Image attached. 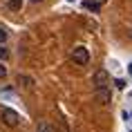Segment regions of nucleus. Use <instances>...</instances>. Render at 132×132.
Masks as SVG:
<instances>
[{
    "instance_id": "1",
    "label": "nucleus",
    "mask_w": 132,
    "mask_h": 132,
    "mask_svg": "<svg viewBox=\"0 0 132 132\" xmlns=\"http://www.w3.org/2000/svg\"><path fill=\"white\" fill-rule=\"evenodd\" d=\"M0 119H2V123L7 125V128H16V125L20 123V114L11 108H2L0 110Z\"/></svg>"
},
{
    "instance_id": "2",
    "label": "nucleus",
    "mask_w": 132,
    "mask_h": 132,
    "mask_svg": "<svg viewBox=\"0 0 132 132\" xmlns=\"http://www.w3.org/2000/svg\"><path fill=\"white\" fill-rule=\"evenodd\" d=\"M72 61L76 63V65H87L90 63V52L85 45H76V47L72 49Z\"/></svg>"
},
{
    "instance_id": "3",
    "label": "nucleus",
    "mask_w": 132,
    "mask_h": 132,
    "mask_svg": "<svg viewBox=\"0 0 132 132\" xmlns=\"http://www.w3.org/2000/svg\"><path fill=\"white\" fill-rule=\"evenodd\" d=\"M92 85H94V90H101V87H108L110 85V74L108 70H96L92 74Z\"/></svg>"
},
{
    "instance_id": "4",
    "label": "nucleus",
    "mask_w": 132,
    "mask_h": 132,
    "mask_svg": "<svg viewBox=\"0 0 132 132\" xmlns=\"http://www.w3.org/2000/svg\"><path fill=\"white\" fill-rule=\"evenodd\" d=\"M94 98H96L101 105H108L112 101V92H110V87H101V90H96L94 92Z\"/></svg>"
},
{
    "instance_id": "5",
    "label": "nucleus",
    "mask_w": 132,
    "mask_h": 132,
    "mask_svg": "<svg viewBox=\"0 0 132 132\" xmlns=\"http://www.w3.org/2000/svg\"><path fill=\"white\" fill-rule=\"evenodd\" d=\"M18 85L20 87H25V90H34V78L31 76H27V74H18Z\"/></svg>"
},
{
    "instance_id": "6",
    "label": "nucleus",
    "mask_w": 132,
    "mask_h": 132,
    "mask_svg": "<svg viewBox=\"0 0 132 132\" xmlns=\"http://www.w3.org/2000/svg\"><path fill=\"white\" fill-rule=\"evenodd\" d=\"M36 132H54V125L47 123V121H38V125H36Z\"/></svg>"
},
{
    "instance_id": "7",
    "label": "nucleus",
    "mask_w": 132,
    "mask_h": 132,
    "mask_svg": "<svg viewBox=\"0 0 132 132\" xmlns=\"http://www.w3.org/2000/svg\"><path fill=\"white\" fill-rule=\"evenodd\" d=\"M7 7L11 9V11H20V7H22V0H7Z\"/></svg>"
},
{
    "instance_id": "8",
    "label": "nucleus",
    "mask_w": 132,
    "mask_h": 132,
    "mask_svg": "<svg viewBox=\"0 0 132 132\" xmlns=\"http://www.w3.org/2000/svg\"><path fill=\"white\" fill-rule=\"evenodd\" d=\"M98 7H101V5L94 2V0H87V2H85V9H90V11H98Z\"/></svg>"
},
{
    "instance_id": "9",
    "label": "nucleus",
    "mask_w": 132,
    "mask_h": 132,
    "mask_svg": "<svg viewBox=\"0 0 132 132\" xmlns=\"http://www.w3.org/2000/svg\"><path fill=\"white\" fill-rule=\"evenodd\" d=\"M5 76H7V67L0 63V78H5Z\"/></svg>"
},
{
    "instance_id": "10",
    "label": "nucleus",
    "mask_w": 132,
    "mask_h": 132,
    "mask_svg": "<svg viewBox=\"0 0 132 132\" xmlns=\"http://www.w3.org/2000/svg\"><path fill=\"white\" fill-rule=\"evenodd\" d=\"M5 40H7V31L0 27V43H5Z\"/></svg>"
},
{
    "instance_id": "11",
    "label": "nucleus",
    "mask_w": 132,
    "mask_h": 132,
    "mask_svg": "<svg viewBox=\"0 0 132 132\" xmlns=\"http://www.w3.org/2000/svg\"><path fill=\"white\" fill-rule=\"evenodd\" d=\"M7 56H9V52L5 47H0V58H7Z\"/></svg>"
},
{
    "instance_id": "12",
    "label": "nucleus",
    "mask_w": 132,
    "mask_h": 132,
    "mask_svg": "<svg viewBox=\"0 0 132 132\" xmlns=\"http://www.w3.org/2000/svg\"><path fill=\"white\" fill-rule=\"evenodd\" d=\"M114 83H117V87H119V90H123V87H125V83H123V81H121V78H117Z\"/></svg>"
},
{
    "instance_id": "13",
    "label": "nucleus",
    "mask_w": 132,
    "mask_h": 132,
    "mask_svg": "<svg viewBox=\"0 0 132 132\" xmlns=\"http://www.w3.org/2000/svg\"><path fill=\"white\" fill-rule=\"evenodd\" d=\"M94 2H98V5H105V2H108V0H94Z\"/></svg>"
},
{
    "instance_id": "14",
    "label": "nucleus",
    "mask_w": 132,
    "mask_h": 132,
    "mask_svg": "<svg viewBox=\"0 0 132 132\" xmlns=\"http://www.w3.org/2000/svg\"><path fill=\"white\" fill-rule=\"evenodd\" d=\"M29 2H43V0H29Z\"/></svg>"
},
{
    "instance_id": "15",
    "label": "nucleus",
    "mask_w": 132,
    "mask_h": 132,
    "mask_svg": "<svg viewBox=\"0 0 132 132\" xmlns=\"http://www.w3.org/2000/svg\"><path fill=\"white\" fill-rule=\"evenodd\" d=\"M128 72H130V74H132V65H130V67H128Z\"/></svg>"
},
{
    "instance_id": "16",
    "label": "nucleus",
    "mask_w": 132,
    "mask_h": 132,
    "mask_svg": "<svg viewBox=\"0 0 132 132\" xmlns=\"http://www.w3.org/2000/svg\"><path fill=\"white\" fill-rule=\"evenodd\" d=\"M70 2H74V0H70Z\"/></svg>"
}]
</instances>
